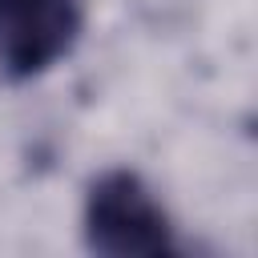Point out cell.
I'll use <instances>...</instances> for the list:
<instances>
[{
	"label": "cell",
	"instance_id": "1",
	"mask_svg": "<svg viewBox=\"0 0 258 258\" xmlns=\"http://www.w3.org/2000/svg\"><path fill=\"white\" fill-rule=\"evenodd\" d=\"M81 234L93 254L105 258H173L177 234L149 189V181L125 165L105 169L89 181L81 206Z\"/></svg>",
	"mask_w": 258,
	"mask_h": 258
},
{
	"label": "cell",
	"instance_id": "2",
	"mask_svg": "<svg viewBox=\"0 0 258 258\" xmlns=\"http://www.w3.org/2000/svg\"><path fill=\"white\" fill-rule=\"evenodd\" d=\"M85 32V0H0V77L52 73Z\"/></svg>",
	"mask_w": 258,
	"mask_h": 258
}]
</instances>
